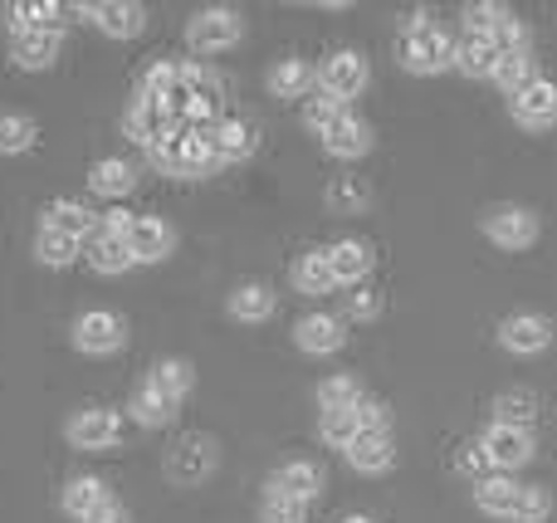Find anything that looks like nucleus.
I'll list each match as a JSON object with an SVG mask.
<instances>
[{
    "instance_id": "f257e3e1",
    "label": "nucleus",
    "mask_w": 557,
    "mask_h": 523,
    "mask_svg": "<svg viewBox=\"0 0 557 523\" xmlns=\"http://www.w3.org/2000/svg\"><path fill=\"white\" fill-rule=\"evenodd\" d=\"M474 509L504 523H543L553 514V495L543 485H523L513 475H490L474 485Z\"/></svg>"
},
{
    "instance_id": "f03ea898",
    "label": "nucleus",
    "mask_w": 557,
    "mask_h": 523,
    "mask_svg": "<svg viewBox=\"0 0 557 523\" xmlns=\"http://www.w3.org/2000/svg\"><path fill=\"white\" fill-rule=\"evenodd\" d=\"M455 49H460V39L435 25L431 15H406L401 35H396V59H401V69L406 74H421V78L455 69Z\"/></svg>"
},
{
    "instance_id": "7ed1b4c3",
    "label": "nucleus",
    "mask_w": 557,
    "mask_h": 523,
    "mask_svg": "<svg viewBox=\"0 0 557 523\" xmlns=\"http://www.w3.org/2000/svg\"><path fill=\"white\" fill-rule=\"evenodd\" d=\"M152 166L166 176H182V182H201V176H215L221 172V162H215V152L201 142L196 133H172L162 137V142L152 147Z\"/></svg>"
},
{
    "instance_id": "20e7f679",
    "label": "nucleus",
    "mask_w": 557,
    "mask_h": 523,
    "mask_svg": "<svg viewBox=\"0 0 557 523\" xmlns=\"http://www.w3.org/2000/svg\"><path fill=\"white\" fill-rule=\"evenodd\" d=\"M480 231H484V240L499 245V250H529V245H539L543 221H539L533 206L499 201V206H490V211L480 215Z\"/></svg>"
},
{
    "instance_id": "39448f33",
    "label": "nucleus",
    "mask_w": 557,
    "mask_h": 523,
    "mask_svg": "<svg viewBox=\"0 0 557 523\" xmlns=\"http://www.w3.org/2000/svg\"><path fill=\"white\" fill-rule=\"evenodd\" d=\"M215 465H221V450H215V440L201 436V431L182 436L172 450H166V480H172L176 489L206 485V480L215 475Z\"/></svg>"
},
{
    "instance_id": "423d86ee",
    "label": "nucleus",
    "mask_w": 557,
    "mask_h": 523,
    "mask_svg": "<svg viewBox=\"0 0 557 523\" xmlns=\"http://www.w3.org/2000/svg\"><path fill=\"white\" fill-rule=\"evenodd\" d=\"M245 35V20L235 15L231 5H211V10H196L191 20H186V45L196 49V54H225V49H235Z\"/></svg>"
},
{
    "instance_id": "0eeeda50",
    "label": "nucleus",
    "mask_w": 557,
    "mask_h": 523,
    "mask_svg": "<svg viewBox=\"0 0 557 523\" xmlns=\"http://www.w3.org/2000/svg\"><path fill=\"white\" fill-rule=\"evenodd\" d=\"M191 133L211 147L221 166L250 162V157L260 152V133H255V123H245V117H215V123H201V127H191Z\"/></svg>"
},
{
    "instance_id": "6e6552de",
    "label": "nucleus",
    "mask_w": 557,
    "mask_h": 523,
    "mask_svg": "<svg viewBox=\"0 0 557 523\" xmlns=\"http://www.w3.org/2000/svg\"><path fill=\"white\" fill-rule=\"evenodd\" d=\"M313 74H318V94L337 98V103H352V98L367 88L372 69H367V59L357 54V49H337V54H327L323 64L313 69Z\"/></svg>"
},
{
    "instance_id": "1a4fd4ad",
    "label": "nucleus",
    "mask_w": 557,
    "mask_h": 523,
    "mask_svg": "<svg viewBox=\"0 0 557 523\" xmlns=\"http://www.w3.org/2000/svg\"><path fill=\"white\" fill-rule=\"evenodd\" d=\"M123 343H127L123 313H113V309L78 313V323H74V348L78 352H88V358H108V352H117Z\"/></svg>"
},
{
    "instance_id": "9d476101",
    "label": "nucleus",
    "mask_w": 557,
    "mask_h": 523,
    "mask_svg": "<svg viewBox=\"0 0 557 523\" xmlns=\"http://www.w3.org/2000/svg\"><path fill=\"white\" fill-rule=\"evenodd\" d=\"M69 446L74 450H113L123 440V416L108 407H84L69 416Z\"/></svg>"
},
{
    "instance_id": "9b49d317",
    "label": "nucleus",
    "mask_w": 557,
    "mask_h": 523,
    "mask_svg": "<svg viewBox=\"0 0 557 523\" xmlns=\"http://www.w3.org/2000/svg\"><path fill=\"white\" fill-rule=\"evenodd\" d=\"M480 446H484V456H490V465H494V475H513V470H523L533 460V431H519V426H499L494 421L490 431L480 436Z\"/></svg>"
},
{
    "instance_id": "f8f14e48",
    "label": "nucleus",
    "mask_w": 557,
    "mask_h": 523,
    "mask_svg": "<svg viewBox=\"0 0 557 523\" xmlns=\"http://www.w3.org/2000/svg\"><path fill=\"white\" fill-rule=\"evenodd\" d=\"M499 348L513 358H539L553 348V323L543 313H509L499 323Z\"/></svg>"
},
{
    "instance_id": "ddd939ff",
    "label": "nucleus",
    "mask_w": 557,
    "mask_h": 523,
    "mask_svg": "<svg viewBox=\"0 0 557 523\" xmlns=\"http://www.w3.org/2000/svg\"><path fill=\"white\" fill-rule=\"evenodd\" d=\"M509 113H513V123H519L523 133H548V127H557V84L553 78L529 84L523 94L509 98Z\"/></svg>"
},
{
    "instance_id": "4468645a",
    "label": "nucleus",
    "mask_w": 557,
    "mask_h": 523,
    "mask_svg": "<svg viewBox=\"0 0 557 523\" xmlns=\"http://www.w3.org/2000/svg\"><path fill=\"white\" fill-rule=\"evenodd\" d=\"M318 142H323V152L327 157H337V162H357V157H367L372 152V127L362 123V117L352 113V108H347L343 117H337V123H327L323 133H318Z\"/></svg>"
},
{
    "instance_id": "2eb2a0df",
    "label": "nucleus",
    "mask_w": 557,
    "mask_h": 523,
    "mask_svg": "<svg viewBox=\"0 0 557 523\" xmlns=\"http://www.w3.org/2000/svg\"><path fill=\"white\" fill-rule=\"evenodd\" d=\"M123 133L133 137L137 147H147V152H152V147L162 142V137H172V133H176V117L166 113V108L157 103V98H143V94H137V98H133V108H127V117H123Z\"/></svg>"
},
{
    "instance_id": "dca6fc26",
    "label": "nucleus",
    "mask_w": 557,
    "mask_h": 523,
    "mask_svg": "<svg viewBox=\"0 0 557 523\" xmlns=\"http://www.w3.org/2000/svg\"><path fill=\"white\" fill-rule=\"evenodd\" d=\"M294 343H298V352H308V358H333V352L347 343V328H343V319H333V313H304V319L294 323Z\"/></svg>"
},
{
    "instance_id": "f3484780",
    "label": "nucleus",
    "mask_w": 557,
    "mask_h": 523,
    "mask_svg": "<svg viewBox=\"0 0 557 523\" xmlns=\"http://www.w3.org/2000/svg\"><path fill=\"white\" fill-rule=\"evenodd\" d=\"M270 495H284V499H298V505H313L323 495V470L313 460H284V465L270 475Z\"/></svg>"
},
{
    "instance_id": "a211bd4d",
    "label": "nucleus",
    "mask_w": 557,
    "mask_h": 523,
    "mask_svg": "<svg viewBox=\"0 0 557 523\" xmlns=\"http://www.w3.org/2000/svg\"><path fill=\"white\" fill-rule=\"evenodd\" d=\"M127 250H133V264H157L176 250V231L157 215H137L133 231H127Z\"/></svg>"
},
{
    "instance_id": "6ab92c4d",
    "label": "nucleus",
    "mask_w": 557,
    "mask_h": 523,
    "mask_svg": "<svg viewBox=\"0 0 557 523\" xmlns=\"http://www.w3.org/2000/svg\"><path fill=\"white\" fill-rule=\"evenodd\" d=\"M343 456H347V465H352L357 475H386V470L396 465L392 431H362V436H357Z\"/></svg>"
},
{
    "instance_id": "aec40b11",
    "label": "nucleus",
    "mask_w": 557,
    "mask_h": 523,
    "mask_svg": "<svg viewBox=\"0 0 557 523\" xmlns=\"http://www.w3.org/2000/svg\"><path fill=\"white\" fill-rule=\"evenodd\" d=\"M372 264H376V254H372V245H367V240H337V245H327V270H333L337 284H352V289H362L367 274H372Z\"/></svg>"
},
{
    "instance_id": "412c9836",
    "label": "nucleus",
    "mask_w": 557,
    "mask_h": 523,
    "mask_svg": "<svg viewBox=\"0 0 557 523\" xmlns=\"http://www.w3.org/2000/svg\"><path fill=\"white\" fill-rule=\"evenodd\" d=\"M88 15L108 39H137L147 25V10L133 0H98V5H88Z\"/></svg>"
},
{
    "instance_id": "4be33fe9",
    "label": "nucleus",
    "mask_w": 557,
    "mask_h": 523,
    "mask_svg": "<svg viewBox=\"0 0 557 523\" xmlns=\"http://www.w3.org/2000/svg\"><path fill=\"white\" fill-rule=\"evenodd\" d=\"M10 15V29L15 35H25V29H45V35H59V25H64L69 5H59V0H20V5H5Z\"/></svg>"
},
{
    "instance_id": "5701e85b",
    "label": "nucleus",
    "mask_w": 557,
    "mask_h": 523,
    "mask_svg": "<svg viewBox=\"0 0 557 523\" xmlns=\"http://www.w3.org/2000/svg\"><path fill=\"white\" fill-rule=\"evenodd\" d=\"M274 303L278 299L270 284H240V289H231V299H225V313H231L235 323H270Z\"/></svg>"
},
{
    "instance_id": "b1692460",
    "label": "nucleus",
    "mask_w": 557,
    "mask_h": 523,
    "mask_svg": "<svg viewBox=\"0 0 557 523\" xmlns=\"http://www.w3.org/2000/svg\"><path fill=\"white\" fill-rule=\"evenodd\" d=\"M45 225L59 235H69V240H94L98 235V215L88 211L84 201H49Z\"/></svg>"
},
{
    "instance_id": "393cba45",
    "label": "nucleus",
    "mask_w": 557,
    "mask_h": 523,
    "mask_svg": "<svg viewBox=\"0 0 557 523\" xmlns=\"http://www.w3.org/2000/svg\"><path fill=\"white\" fill-rule=\"evenodd\" d=\"M143 387H152L157 397H166V401H176V407H182V397L196 387V372H191V362H186V358H162L152 372H147Z\"/></svg>"
},
{
    "instance_id": "a878e982",
    "label": "nucleus",
    "mask_w": 557,
    "mask_h": 523,
    "mask_svg": "<svg viewBox=\"0 0 557 523\" xmlns=\"http://www.w3.org/2000/svg\"><path fill=\"white\" fill-rule=\"evenodd\" d=\"M264 84H270L274 98H313L318 74L304 64V59H278L270 74H264Z\"/></svg>"
},
{
    "instance_id": "bb28decb",
    "label": "nucleus",
    "mask_w": 557,
    "mask_h": 523,
    "mask_svg": "<svg viewBox=\"0 0 557 523\" xmlns=\"http://www.w3.org/2000/svg\"><path fill=\"white\" fill-rule=\"evenodd\" d=\"M84 260L94 264L98 274H127V270H133L127 235H103V231H98L94 240H84Z\"/></svg>"
},
{
    "instance_id": "cd10ccee",
    "label": "nucleus",
    "mask_w": 557,
    "mask_h": 523,
    "mask_svg": "<svg viewBox=\"0 0 557 523\" xmlns=\"http://www.w3.org/2000/svg\"><path fill=\"white\" fill-rule=\"evenodd\" d=\"M323 201L333 215H362L367 206H372V182H367V176H333Z\"/></svg>"
},
{
    "instance_id": "c85d7f7f",
    "label": "nucleus",
    "mask_w": 557,
    "mask_h": 523,
    "mask_svg": "<svg viewBox=\"0 0 557 523\" xmlns=\"http://www.w3.org/2000/svg\"><path fill=\"white\" fill-rule=\"evenodd\" d=\"M494 421H499V426L533 431V421H539V391H529V387H504L499 397H494Z\"/></svg>"
},
{
    "instance_id": "c756f323",
    "label": "nucleus",
    "mask_w": 557,
    "mask_h": 523,
    "mask_svg": "<svg viewBox=\"0 0 557 523\" xmlns=\"http://www.w3.org/2000/svg\"><path fill=\"white\" fill-rule=\"evenodd\" d=\"M294 289L308 294V299H323V294L337 289L333 270H327V250H308L294 260Z\"/></svg>"
},
{
    "instance_id": "7c9ffc66",
    "label": "nucleus",
    "mask_w": 557,
    "mask_h": 523,
    "mask_svg": "<svg viewBox=\"0 0 557 523\" xmlns=\"http://www.w3.org/2000/svg\"><path fill=\"white\" fill-rule=\"evenodd\" d=\"M88 186H94L98 196H127L137 186V172H133V162H123V157H98L94 166H88Z\"/></svg>"
},
{
    "instance_id": "2f4dec72",
    "label": "nucleus",
    "mask_w": 557,
    "mask_h": 523,
    "mask_svg": "<svg viewBox=\"0 0 557 523\" xmlns=\"http://www.w3.org/2000/svg\"><path fill=\"white\" fill-rule=\"evenodd\" d=\"M494 64H499V49H494L490 35H465L460 49H455V69L465 78H494Z\"/></svg>"
},
{
    "instance_id": "473e14b6",
    "label": "nucleus",
    "mask_w": 557,
    "mask_h": 523,
    "mask_svg": "<svg viewBox=\"0 0 557 523\" xmlns=\"http://www.w3.org/2000/svg\"><path fill=\"white\" fill-rule=\"evenodd\" d=\"M539 54L533 49H523V54H499V64H494V84L504 88V94H523L529 84H539Z\"/></svg>"
},
{
    "instance_id": "72a5a7b5",
    "label": "nucleus",
    "mask_w": 557,
    "mask_h": 523,
    "mask_svg": "<svg viewBox=\"0 0 557 523\" xmlns=\"http://www.w3.org/2000/svg\"><path fill=\"white\" fill-rule=\"evenodd\" d=\"M108 499V485L103 480H94V475H78V480H69L64 485V495H59V505H64V514L69 519H78L84 523L88 514H94L98 505H103Z\"/></svg>"
},
{
    "instance_id": "f704fd0d",
    "label": "nucleus",
    "mask_w": 557,
    "mask_h": 523,
    "mask_svg": "<svg viewBox=\"0 0 557 523\" xmlns=\"http://www.w3.org/2000/svg\"><path fill=\"white\" fill-rule=\"evenodd\" d=\"M84 254V240H69V235L49 231V225H39L35 235V260L45 264V270H69V264Z\"/></svg>"
},
{
    "instance_id": "c9c22d12",
    "label": "nucleus",
    "mask_w": 557,
    "mask_h": 523,
    "mask_svg": "<svg viewBox=\"0 0 557 523\" xmlns=\"http://www.w3.org/2000/svg\"><path fill=\"white\" fill-rule=\"evenodd\" d=\"M54 59H59V35H45V29L15 35V64L20 69H49Z\"/></svg>"
},
{
    "instance_id": "e433bc0d",
    "label": "nucleus",
    "mask_w": 557,
    "mask_h": 523,
    "mask_svg": "<svg viewBox=\"0 0 557 523\" xmlns=\"http://www.w3.org/2000/svg\"><path fill=\"white\" fill-rule=\"evenodd\" d=\"M318 411H352L357 401H362V382L347 377V372H333V377L318 382Z\"/></svg>"
},
{
    "instance_id": "4c0bfd02",
    "label": "nucleus",
    "mask_w": 557,
    "mask_h": 523,
    "mask_svg": "<svg viewBox=\"0 0 557 523\" xmlns=\"http://www.w3.org/2000/svg\"><path fill=\"white\" fill-rule=\"evenodd\" d=\"M39 142V123L29 113H0V157H20Z\"/></svg>"
},
{
    "instance_id": "58836bf2",
    "label": "nucleus",
    "mask_w": 557,
    "mask_h": 523,
    "mask_svg": "<svg viewBox=\"0 0 557 523\" xmlns=\"http://www.w3.org/2000/svg\"><path fill=\"white\" fill-rule=\"evenodd\" d=\"M182 84H186V64H172V59H157V64L143 74V88H137V94H143V98H157V103L166 108V98H172Z\"/></svg>"
},
{
    "instance_id": "ea45409f",
    "label": "nucleus",
    "mask_w": 557,
    "mask_h": 523,
    "mask_svg": "<svg viewBox=\"0 0 557 523\" xmlns=\"http://www.w3.org/2000/svg\"><path fill=\"white\" fill-rule=\"evenodd\" d=\"M172 416H176V401L157 397L152 387H137L133 391V421H137V426L162 431V426H172Z\"/></svg>"
},
{
    "instance_id": "a19ab883",
    "label": "nucleus",
    "mask_w": 557,
    "mask_h": 523,
    "mask_svg": "<svg viewBox=\"0 0 557 523\" xmlns=\"http://www.w3.org/2000/svg\"><path fill=\"white\" fill-rule=\"evenodd\" d=\"M357 436H362V426H357V411H323V416H318V440H323V446L347 450Z\"/></svg>"
},
{
    "instance_id": "79ce46f5",
    "label": "nucleus",
    "mask_w": 557,
    "mask_h": 523,
    "mask_svg": "<svg viewBox=\"0 0 557 523\" xmlns=\"http://www.w3.org/2000/svg\"><path fill=\"white\" fill-rule=\"evenodd\" d=\"M509 15L513 10L499 5V0H474V5H465V35H494Z\"/></svg>"
},
{
    "instance_id": "37998d69",
    "label": "nucleus",
    "mask_w": 557,
    "mask_h": 523,
    "mask_svg": "<svg viewBox=\"0 0 557 523\" xmlns=\"http://www.w3.org/2000/svg\"><path fill=\"white\" fill-rule=\"evenodd\" d=\"M304 519H308V505H298V499H284V495H270V489H264L260 523H304Z\"/></svg>"
},
{
    "instance_id": "c03bdc74",
    "label": "nucleus",
    "mask_w": 557,
    "mask_h": 523,
    "mask_svg": "<svg viewBox=\"0 0 557 523\" xmlns=\"http://www.w3.org/2000/svg\"><path fill=\"white\" fill-rule=\"evenodd\" d=\"M490 39H494V49H499V54H523V49H533V35H529V25H523L519 15L504 20Z\"/></svg>"
},
{
    "instance_id": "a18cd8bd",
    "label": "nucleus",
    "mask_w": 557,
    "mask_h": 523,
    "mask_svg": "<svg viewBox=\"0 0 557 523\" xmlns=\"http://www.w3.org/2000/svg\"><path fill=\"white\" fill-rule=\"evenodd\" d=\"M343 113H347V103H337V98H327V94L304 98V123L313 127V133H323V127H327V123H337Z\"/></svg>"
},
{
    "instance_id": "49530a36",
    "label": "nucleus",
    "mask_w": 557,
    "mask_h": 523,
    "mask_svg": "<svg viewBox=\"0 0 557 523\" xmlns=\"http://www.w3.org/2000/svg\"><path fill=\"white\" fill-rule=\"evenodd\" d=\"M455 465H460V475H470L474 485L494 475V465H490V456H484V446H480V440H465V446H460V456H455Z\"/></svg>"
},
{
    "instance_id": "de8ad7c7",
    "label": "nucleus",
    "mask_w": 557,
    "mask_h": 523,
    "mask_svg": "<svg viewBox=\"0 0 557 523\" xmlns=\"http://www.w3.org/2000/svg\"><path fill=\"white\" fill-rule=\"evenodd\" d=\"M352 411H357V426L362 431H392V411H386L376 397H362Z\"/></svg>"
},
{
    "instance_id": "09e8293b",
    "label": "nucleus",
    "mask_w": 557,
    "mask_h": 523,
    "mask_svg": "<svg viewBox=\"0 0 557 523\" xmlns=\"http://www.w3.org/2000/svg\"><path fill=\"white\" fill-rule=\"evenodd\" d=\"M347 313H352V319H362V323H372V319H382V294L376 289H357V294H347Z\"/></svg>"
},
{
    "instance_id": "8fccbe9b",
    "label": "nucleus",
    "mask_w": 557,
    "mask_h": 523,
    "mask_svg": "<svg viewBox=\"0 0 557 523\" xmlns=\"http://www.w3.org/2000/svg\"><path fill=\"white\" fill-rule=\"evenodd\" d=\"M84 523H133V514H127V505H123V499H113V495H108L103 505H98V509H94V514H88Z\"/></svg>"
},
{
    "instance_id": "3c124183",
    "label": "nucleus",
    "mask_w": 557,
    "mask_h": 523,
    "mask_svg": "<svg viewBox=\"0 0 557 523\" xmlns=\"http://www.w3.org/2000/svg\"><path fill=\"white\" fill-rule=\"evenodd\" d=\"M133 221H137L133 211H123V206H113V211H103V215H98V231H103V235H127V231H133Z\"/></svg>"
},
{
    "instance_id": "603ef678",
    "label": "nucleus",
    "mask_w": 557,
    "mask_h": 523,
    "mask_svg": "<svg viewBox=\"0 0 557 523\" xmlns=\"http://www.w3.org/2000/svg\"><path fill=\"white\" fill-rule=\"evenodd\" d=\"M337 523H376V519H367V514H347V519H337Z\"/></svg>"
}]
</instances>
